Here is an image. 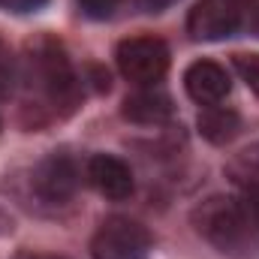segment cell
Wrapping results in <instances>:
<instances>
[{
	"mask_svg": "<svg viewBox=\"0 0 259 259\" xmlns=\"http://www.w3.org/2000/svg\"><path fill=\"white\" fill-rule=\"evenodd\" d=\"M9 232H12V217L0 208V235H9Z\"/></svg>",
	"mask_w": 259,
	"mask_h": 259,
	"instance_id": "18",
	"label": "cell"
},
{
	"mask_svg": "<svg viewBox=\"0 0 259 259\" xmlns=\"http://www.w3.org/2000/svg\"><path fill=\"white\" fill-rule=\"evenodd\" d=\"M235 72L259 97V55H235Z\"/></svg>",
	"mask_w": 259,
	"mask_h": 259,
	"instance_id": "12",
	"label": "cell"
},
{
	"mask_svg": "<svg viewBox=\"0 0 259 259\" xmlns=\"http://www.w3.org/2000/svg\"><path fill=\"white\" fill-rule=\"evenodd\" d=\"M199 127V136L211 145H229L238 130H241V118L235 109H226V106H202V115L196 121Z\"/></svg>",
	"mask_w": 259,
	"mask_h": 259,
	"instance_id": "10",
	"label": "cell"
},
{
	"mask_svg": "<svg viewBox=\"0 0 259 259\" xmlns=\"http://www.w3.org/2000/svg\"><path fill=\"white\" fill-rule=\"evenodd\" d=\"M184 88H187V97L193 103L217 106V103H223L229 97L232 78H229L226 66H220L217 61H196L184 72Z\"/></svg>",
	"mask_w": 259,
	"mask_h": 259,
	"instance_id": "8",
	"label": "cell"
},
{
	"mask_svg": "<svg viewBox=\"0 0 259 259\" xmlns=\"http://www.w3.org/2000/svg\"><path fill=\"white\" fill-rule=\"evenodd\" d=\"M178 0H136V6L142 9V12H163V9H169V6H175Z\"/></svg>",
	"mask_w": 259,
	"mask_h": 259,
	"instance_id": "17",
	"label": "cell"
},
{
	"mask_svg": "<svg viewBox=\"0 0 259 259\" xmlns=\"http://www.w3.org/2000/svg\"><path fill=\"white\" fill-rule=\"evenodd\" d=\"M241 202H244L247 217L253 220V226H256V232H259V184H247V187H244V196H241Z\"/></svg>",
	"mask_w": 259,
	"mask_h": 259,
	"instance_id": "15",
	"label": "cell"
},
{
	"mask_svg": "<svg viewBox=\"0 0 259 259\" xmlns=\"http://www.w3.org/2000/svg\"><path fill=\"white\" fill-rule=\"evenodd\" d=\"M15 81L21 88L24 112L33 115L30 124L66 118L81 103L84 81H78L64 46L49 39V36H39L36 42L27 46L24 64L18 69Z\"/></svg>",
	"mask_w": 259,
	"mask_h": 259,
	"instance_id": "1",
	"label": "cell"
},
{
	"mask_svg": "<svg viewBox=\"0 0 259 259\" xmlns=\"http://www.w3.org/2000/svg\"><path fill=\"white\" fill-rule=\"evenodd\" d=\"M259 0H199L187 15V33L199 42H220L250 30Z\"/></svg>",
	"mask_w": 259,
	"mask_h": 259,
	"instance_id": "3",
	"label": "cell"
},
{
	"mask_svg": "<svg viewBox=\"0 0 259 259\" xmlns=\"http://www.w3.org/2000/svg\"><path fill=\"white\" fill-rule=\"evenodd\" d=\"M30 181H33V190H36V196L42 202L66 205L75 196L78 184H81V172H78V163L69 154H58L55 151V154H49L46 160L36 163Z\"/></svg>",
	"mask_w": 259,
	"mask_h": 259,
	"instance_id": "6",
	"label": "cell"
},
{
	"mask_svg": "<svg viewBox=\"0 0 259 259\" xmlns=\"http://www.w3.org/2000/svg\"><path fill=\"white\" fill-rule=\"evenodd\" d=\"M78 6H81V12L88 18L103 21V18H112L115 15V9L121 6V0H78Z\"/></svg>",
	"mask_w": 259,
	"mask_h": 259,
	"instance_id": "14",
	"label": "cell"
},
{
	"mask_svg": "<svg viewBox=\"0 0 259 259\" xmlns=\"http://www.w3.org/2000/svg\"><path fill=\"white\" fill-rule=\"evenodd\" d=\"M169 46L157 36H130L118 46L115 61L121 75L136 88H151L169 72Z\"/></svg>",
	"mask_w": 259,
	"mask_h": 259,
	"instance_id": "5",
	"label": "cell"
},
{
	"mask_svg": "<svg viewBox=\"0 0 259 259\" xmlns=\"http://www.w3.org/2000/svg\"><path fill=\"white\" fill-rule=\"evenodd\" d=\"M154 250V235L139 220L115 214L100 223L91 238L94 259H148Z\"/></svg>",
	"mask_w": 259,
	"mask_h": 259,
	"instance_id": "4",
	"label": "cell"
},
{
	"mask_svg": "<svg viewBox=\"0 0 259 259\" xmlns=\"http://www.w3.org/2000/svg\"><path fill=\"white\" fill-rule=\"evenodd\" d=\"M46 3L49 0H0V9H6V12H33Z\"/></svg>",
	"mask_w": 259,
	"mask_h": 259,
	"instance_id": "16",
	"label": "cell"
},
{
	"mask_svg": "<svg viewBox=\"0 0 259 259\" xmlns=\"http://www.w3.org/2000/svg\"><path fill=\"white\" fill-rule=\"evenodd\" d=\"M15 75H18L15 61H12L9 49L0 42V100H3V97H9V91H12V84H15Z\"/></svg>",
	"mask_w": 259,
	"mask_h": 259,
	"instance_id": "13",
	"label": "cell"
},
{
	"mask_svg": "<svg viewBox=\"0 0 259 259\" xmlns=\"http://www.w3.org/2000/svg\"><path fill=\"white\" fill-rule=\"evenodd\" d=\"M121 115L130 124H139V127H160L175 115V106H172L166 91L151 84V88H139V91L127 94V100L121 106Z\"/></svg>",
	"mask_w": 259,
	"mask_h": 259,
	"instance_id": "9",
	"label": "cell"
},
{
	"mask_svg": "<svg viewBox=\"0 0 259 259\" xmlns=\"http://www.w3.org/2000/svg\"><path fill=\"white\" fill-rule=\"evenodd\" d=\"M250 30L259 36V6H256V15H253V21H250Z\"/></svg>",
	"mask_w": 259,
	"mask_h": 259,
	"instance_id": "19",
	"label": "cell"
},
{
	"mask_svg": "<svg viewBox=\"0 0 259 259\" xmlns=\"http://www.w3.org/2000/svg\"><path fill=\"white\" fill-rule=\"evenodd\" d=\"M84 175H88V181L94 184L97 193L112 199V202H124L136 190L133 169H130L121 157H115V154H94L88 160Z\"/></svg>",
	"mask_w": 259,
	"mask_h": 259,
	"instance_id": "7",
	"label": "cell"
},
{
	"mask_svg": "<svg viewBox=\"0 0 259 259\" xmlns=\"http://www.w3.org/2000/svg\"><path fill=\"white\" fill-rule=\"evenodd\" d=\"M33 259H66V256H33Z\"/></svg>",
	"mask_w": 259,
	"mask_h": 259,
	"instance_id": "20",
	"label": "cell"
},
{
	"mask_svg": "<svg viewBox=\"0 0 259 259\" xmlns=\"http://www.w3.org/2000/svg\"><path fill=\"white\" fill-rule=\"evenodd\" d=\"M193 229L223 256L250 259L259 250V232L241 199L232 196H208L190 214Z\"/></svg>",
	"mask_w": 259,
	"mask_h": 259,
	"instance_id": "2",
	"label": "cell"
},
{
	"mask_svg": "<svg viewBox=\"0 0 259 259\" xmlns=\"http://www.w3.org/2000/svg\"><path fill=\"white\" fill-rule=\"evenodd\" d=\"M226 172L238 181V184H259V142L244 148L241 154H235L226 166Z\"/></svg>",
	"mask_w": 259,
	"mask_h": 259,
	"instance_id": "11",
	"label": "cell"
}]
</instances>
